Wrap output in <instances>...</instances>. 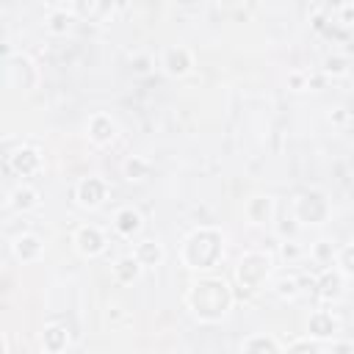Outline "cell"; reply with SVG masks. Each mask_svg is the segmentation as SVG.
<instances>
[{
  "label": "cell",
  "mask_w": 354,
  "mask_h": 354,
  "mask_svg": "<svg viewBox=\"0 0 354 354\" xmlns=\"http://www.w3.org/2000/svg\"><path fill=\"white\" fill-rule=\"evenodd\" d=\"M11 254L19 263H39L44 257V241L36 232H19L11 241Z\"/></svg>",
  "instance_id": "cell-15"
},
{
  "label": "cell",
  "mask_w": 354,
  "mask_h": 354,
  "mask_svg": "<svg viewBox=\"0 0 354 354\" xmlns=\"http://www.w3.org/2000/svg\"><path fill=\"white\" fill-rule=\"evenodd\" d=\"M329 122H346V113H343V108H335V113H329Z\"/></svg>",
  "instance_id": "cell-34"
},
{
  "label": "cell",
  "mask_w": 354,
  "mask_h": 354,
  "mask_svg": "<svg viewBox=\"0 0 354 354\" xmlns=\"http://www.w3.org/2000/svg\"><path fill=\"white\" fill-rule=\"evenodd\" d=\"M241 351H249V354H254V351H260V354H277V351H282V343L279 340H274L271 335H263V332H257V335H249V337H243L241 340Z\"/></svg>",
  "instance_id": "cell-22"
},
{
  "label": "cell",
  "mask_w": 354,
  "mask_h": 354,
  "mask_svg": "<svg viewBox=\"0 0 354 354\" xmlns=\"http://www.w3.org/2000/svg\"><path fill=\"white\" fill-rule=\"evenodd\" d=\"M274 274V254L271 252H263V249H252V252H243L238 266H235V279L241 288L246 290H260Z\"/></svg>",
  "instance_id": "cell-3"
},
{
  "label": "cell",
  "mask_w": 354,
  "mask_h": 354,
  "mask_svg": "<svg viewBox=\"0 0 354 354\" xmlns=\"http://www.w3.org/2000/svg\"><path fill=\"white\" fill-rule=\"evenodd\" d=\"M133 254L141 260L144 268H158V266L166 260V249H163V243L155 241V238H141V241L136 243Z\"/></svg>",
  "instance_id": "cell-20"
},
{
  "label": "cell",
  "mask_w": 354,
  "mask_h": 354,
  "mask_svg": "<svg viewBox=\"0 0 354 354\" xmlns=\"http://www.w3.org/2000/svg\"><path fill=\"white\" fill-rule=\"evenodd\" d=\"M329 348L332 351H354V343H335V337L329 340Z\"/></svg>",
  "instance_id": "cell-32"
},
{
  "label": "cell",
  "mask_w": 354,
  "mask_h": 354,
  "mask_svg": "<svg viewBox=\"0 0 354 354\" xmlns=\"http://www.w3.org/2000/svg\"><path fill=\"white\" fill-rule=\"evenodd\" d=\"M160 69L169 77H185L194 69V53L185 44H169L160 53Z\"/></svg>",
  "instance_id": "cell-10"
},
{
  "label": "cell",
  "mask_w": 354,
  "mask_h": 354,
  "mask_svg": "<svg viewBox=\"0 0 354 354\" xmlns=\"http://www.w3.org/2000/svg\"><path fill=\"white\" fill-rule=\"evenodd\" d=\"M6 86L14 91H33L39 86V66L28 53L11 50L6 55Z\"/></svg>",
  "instance_id": "cell-5"
},
{
  "label": "cell",
  "mask_w": 354,
  "mask_h": 354,
  "mask_svg": "<svg viewBox=\"0 0 354 354\" xmlns=\"http://www.w3.org/2000/svg\"><path fill=\"white\" fill-rule=\"evenodd\" d=\"M335 266H337L346 277H354V243H343V246H337Z\"/></svg>",
  "instance_id": "cell-27"
},
{
  "label": "cell",
  "mask_w": 354,
  "mask_h": 354,
  "mask_svg": "<svg viewBox=\"0 0 354 354\" xmlns=\"http://www.w3.org/2000/svg\"><path fill=\"white\" fill-rule=\"evenodd\" d=\"M108 183L100 177V174H88V177H80L75 183V202L83 207V210H97L105 205L108 199Z\"/></svg>",
  "instance_id": "cell-7"
},
{
  "label": "cell",
  "mask_w": 354,
  "mask_h": 354,
  "mask_svg": "<svg viewBox=\"0 0 354 354\" xmlns=\"http://www.w3.org/2000/svg\"><path fill=\"white\" fill-rule=\"evenodd\" d=\"M39 340H41V348H44L47 354H61V351H66L69 343H72L66 324H58V321L47 324V326L41 329V337H39Z\"/></svg>",
  "instance_id": "cell-18"
},
{
  "label": "cell",
  "mask_w": 354,
  "mask_h": 354,
  "mask_svg": "<svg viewBox=\"0 0 354 354\" xmlns=\"http://www.w3.org/2000/svg\"><path fill=\"white\" fill-rule=\"evenodd\" d=\"M41 3H44L50 11H55V8H66V3H69V0H41Z\"/></svg>",
  "instance_id": "cell-33"
},
{
  "label": "cell",
  "mask_w": 354,
  "mask_h": 354,
  "mask_svg": "<svg viewBox=\"0 0 354 354\" xmlns=\"http://www.w3.org/2000/svg\"><path fill=\"white\" fill-rule=\"evenodd\" d=\"M285 83H288L290 91H307L310 83H313V77H310V72H304V69H290L288 77H285Z\"/></svg>",
  "instance_id": "cell-29"
},
{
  "label": "cell",
  "mask_w": 354,
  "mask_h": 354,
  "mask_svg": "<svg viewBox=\"0 0 354 354\" xmlns=\"http://www.w3.org/2000/svg\"><path fill=\"white\" fill-rule=\"evenodd\" d=\"M299 230H301V224H299V218H296V216L277 221V235H279L282 241H285V238H296V235H299Z\"/></svg>",
  "instance_id": "cell-30"
},
{
  "label": "cell",
  "mask_w": 354,
  "mask_h": 354,
  "mask_svg": "<svg viewBox=\"0 0 354 354\" xmlns=\"http://www.w3.org/2000/svg\"><path fill=\"white\" fill-rule=\"evenodd\" d=\"M113 230H116L119 238H127V241L138 238L141 230H144V216H141V210L133 207V205H122V207L113 213Z\"/></svg>",
  "instance_id": "cell-14"
},
{
  "label": "cell",
  "mask_w": 354,
  "mask_h": 354,
  "mask_svg": "<svg viewBox=\"0 0 354 354\" xmlns=\"http://www.w3.org/2000/svg\"><path fill=\"white\" fill-rule=\"evenodd\" d=\"M346 274L337 268V266H326L318 277H315V293L321 301H340L343 293H346Z\"/></svg>",
  "instance_id": "cell-11"
},
{
  "label": "cell",
  "mask_w": 354,
  "mask_h": 354,
  "mask_svg": "<svg viewBox=\"0 0 354 354\" xmlns=\"http://www.w3.org/2000/svg\"><path fill=\"white\" fill-rule=\"evenodd\" d=\"M72 22H75V11H66V8H55L47 14V22L44 28L53 33V36H66L72 30Z\"/></svg>",
  "instance_id": "cell-23"
},
{
  "label": "cell",
  "mask_w": 354,
  "mask_h": 354,
  "mask_svg": "<svg viewBox=\"0 0 354 354\" xmlns=\"http://www.w3.org/2000/svg\"><path fill=\"white\" fill-rule=\"evenodd\" d=\"M324 348V343L321 340H315V337H301V340H293L290 346H288V351H321Z\"/></svg>",
  "instance_id": "cell-31"
},
{
  "label": "cell",
  "mask_w": 354,
  "mask_h": 354,
  "mask_svg": "<svg viewBox=\"0 0 354 354\" xmlns=\"http://www.w3.org/2000/svg\"><path fill=\"white\" fill-rule=\"evenodd\" d=\"M340 332V318L335 310H313L310 318H307V335L321 340V343H329L332 337H337Z\"/></svg>",
  "instance_id": "cell-12"
},
{
  "label": "cell",
  "mask_w": 354,
  "mask_h": 354,
  "mask_svg": "<svg viewBox=\"0 0 354 354\" xmlns=\"http://www.w3.org/2000/svg\"><path fill=\"white\" fill-rule=\"evenodd\" d=\"M293 216L299 218L301 227H321L329 221L332 216V205H329V196L321 191V188H307L296 196L293 202Z\"/></svg>",
  "instance_id": "cell-4"
},
{
  "label": "cell",
  "mask_w": 354,
  "mask_h": 354,
  "mask_svg": "<svg viewBox=\"0 0 354 354\" xmlns=\"http://www.w3.org/2000/svg\"><path fill=\"white\" fill-rule=\"evenodd\" d=\"M351 69V58L343 55V53H329L324 61H321V72L326 77H346Z\"/></svg>",
  "instance_id": "cell-25"
},
{
  "label": "cell",
  "mask_w": 354,
  "mask_h": 354,
  "mask_svg": "<svg viewBox=\"0 0 354 354\" xmlns=\"http://www.w3.org/2000/svg\"><path fill=\"white\" fill-rule=\"evenodd\" d=\"M224 243L227 238L218 227H210V224L194 227L180 243V260L191 271H199V274L213 271L224 260Z\"/></svg>",
  "instance_id": "cell-2"
},
{
  "label": "cell",
  "mask_w": 354,
  "mask_h": 354,
  "mask_svg": "<svg viewBox=\"0 0 354 354\" xmlns=\"http://www.w3.org/2000/svg\"><path fill=\"white\" fill-rule=\"evenodd\" d=\"M119 136V124L111 113L105 111H94L88 119H86V138L94 144V147H111Z\"/></svg>",
  "instance_id": "cell-8"
},
{
  "label": "cell",
  "mask_w": 354,
  "mask_h": 354,
  "mask_svg": "<svg viewBox=\"0 0 354 354\" xmlns=\"http://www.w3.org/2000/svg\"><path fill=\"white\" fill-rule=\"evenodd\" d=\"M335 254H337V246L332 243V241H326V238H321V241H315L313 246H310V257H313V263H318V266H335Z\"/></svg>",
  "instance_id": "cell-26"
},
{
  "label": "cell",
  "mask_w": 354,
  "mask_h": 354,
  "mask_svg": "<svg viewBox=\"0 0 354 354\" xmlns=\"http://www.w3.org/2000/svg\"><path fill=\"white\" fill-rule=\"evenodd\" d=\"M274 213H277V202H274V196H268V194H252V196L246 199V205H243V216H246V221L254 224V227L271 224V221H274Z\"/></svg>",
  "instance_id": "cell-13"
},
{
  "label": "cell",
  "mask_w": 354,
  "mask_h": 354,
  "mask_svg": "<svg viewBox=\"0 0 354 354\" xmlns=\"http://www.w3.org/2000/svg\"><path fill=\"white\" fill-rule=\"evenodd\" d=\"M127 3H130V0H113V6H116V11H122V8H127Z\"/></svg>",
  "instance_id": "cell-35"
},
{
  "label": "cell",
  "mask_w": 354,
  "mask_h": 354,
  "mask_svg": "<svg viewBox=\"0 0 354 354\" xmlns=\"http://www.w3.org/2000/svg\"><path fill=\"white\" fill-rule=\"evenodd\" d=\"M111 274H113V279H116L119 285H133V282L141 279L144 266H141V260H138L136 254H122V257L113 260Z\"/></svg>",
  "instance_id": "cell-19"
},
{
  "label": "cell",
  "mask_w": 354,
  "mask_h": 354,
  "mask_svg": "<svg viewBox=\"0 0 354 354\" xmlns=\"http://www.w3.org/2000/svg\"><path fill=\"white\" fill-rule=\"evenodd\" d=\"M122 177L127 183H144L147 177H152V160L147 155H127L122 163Z\"/></svg>",
  "instance_id": "cell-21"
},
{
  "label": "cell",
  "mask_w": 354,
  "mask_h": 354,
  "mask_svg": "<svg viewBox=\"0 0 354 354\" xmlns=\"http://www.w3.org/2000/svg\"><path fill=\"white\" fill-rule=\"evenodd\" d=\"M279 257H282L288 266H293V263H299V260L304 257V249L299 246L296 238H285V241L279 243Z\"/></svg>",
  "instance_id": "cell-28"
},
{
  "label": "cell",
  "mask_w": 354,
  "mask_h": 354,
  "mask_svg": "<svg viewBox=\"0 0 354 354\" xmlns=\"http://www.w3.org/2000/svg\"><path fill=\"white\" fill-rule=\"evenodd\" d=\"M6 166L8 171H14L17 177H36L41 169H44V158H41V149L33 147V144H19L14 149H8L6 155Z\"/></svg>",
  "instance_id": "cell-6"
},
{
  "label": "cell",
  "mask_w": 354,
  "mask_h": 354,
  "mask_svg": "<svg viewBox=\"0 0 354 354\" xmlns=\"http://www.w3.org/2000/svg\"><path fill=\"white\" fill-rule=\"evenodd\" d=\"M39 205H41V194L33 185H28V183H19V185H14L8 191V207L14 213H30Z\"/></svg>",
  "instance_id": "cell-17"
},
{
  "label": "cell",
  "mask_w": 354,
  "mask_h": 354,
  "mask_svg": "<svg viewBox=\"0 0 354 354\" xmlns=\"http://www.w3.org/2000/svg\"><path fill=\"white\" fill-rule=\"evenodd\" d=\"M72 11H75V17H80V19L105 22V19L113 17L116 6H113V0H72Z\"/></svg>",
  "instance_id": "cell-16"
},
{
  "label": "cell",
  "mask_w": 354,
  "mask_h": 354,
  "mask_svg": "<svg viewBox=\"0 0 354 354\" xmlns=\"http://www.w3.org/2000/svg\"><path fill=\"white\" fill-rule=\"evenodd\" d=\"M232 301H235V296H232L230 282L224 277H213V274L194 279L185 290V307L199 324L224 321L227 313L232 310Z\"/></svg>",
  "instance_id": "cell-1"
},
{
  "label": "cell",
  "mask_w": 354,
  "mask_h": 354,
  "mask_svg": "<svg viewBox=\"0 0 354 354\" xmlns=\"http://www.w3.org/2000/svg\"><path fill=\"white\" fill-rule=\"evenodd\" d=\"M271 290H274L277 299L293 301V299H299V293H301V282H299L296 274H282V277L274 279V288H271Z\"/></svg>",
  "instance_id": "cell-24"
},
{
  "label": "cell",
  "mask_w": 354,
  "mask_h": 354,
  "mask_svg": "<svg viewBox=\"0 0 354 354\" xmlns=\"http://www.w3.org/2000/svg\"><path fill=\"white\" fill-rule=\"evenodd\" d=\"M72 246L80 257H100L108 249V238L97 224H83L72 235Z\"/></svg>",
  "instance_id": "cell-9"
}]
</instances>
